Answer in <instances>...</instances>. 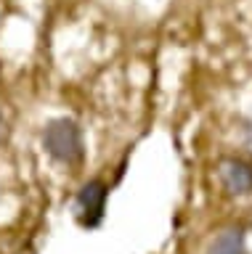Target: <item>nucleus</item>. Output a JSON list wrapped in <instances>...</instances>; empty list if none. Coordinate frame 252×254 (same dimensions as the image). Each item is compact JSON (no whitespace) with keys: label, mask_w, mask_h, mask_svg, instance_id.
Instances as JSON below:
<instances>
[{"label":"nucleus","mask_w":252,"mask_h":254,"mask_svg":"<svg viewBox=\"0 0 252 254\" xmlns=\"http://www.w3.org/2000/svg\"><path fill=\"white\" fill-rule=\"evenodd\" d=\"M43 148L53 162L64 167H80L85 162V140L83 130L75 119L59 117L51 119L43 130Z\"/></svg>","instance_id":"nucleus-1"},{"label":"nucleus","mask_w":252,"mask_h":254,"mask_svg":"<svg viewBox=\"0 0 252 254\" xmlns=\"http://www.w3.org/2000/svg\"><path fill=\"white\" fill-rule=\"evenodd\" d=\"M106 198H109V186L104 178H93L83 183L75 196V217L83 228H98L106 214Z\"/></svg>","instance_id":"nucleus-2"},{"label":"nucleus","mask_w":252,"mask_h":254,"mask_svg":"<svg viewBox=\"0 0 252 254\" xmlns=\"http://www.w3.org/2000/svg\"><path fill=\"white\" fill-rule=\"evenodd\" d=\"M218 180L228 196L252 193V154H228L218 162Z\"/></svg>","instance_id":"nucleus-3"},{"label":"nucleus","mask_w":252,"mask_h":254,"mask_svg":"<svg viewBox=\"0 0 252 254\" xmlns=\"http://www.w3.org/2000/svg\"><path fill=\"white\" fill-rule=\"evenodd\" d=\"M207 254H250L244 244V230L242 228H226L215 241L210 244Z\"/></svg>","instance_id":"nucleus-4"},{"label":"nucleus","mask_w":252,"mask_h":254,"mask_svg":"<svg viewBox=\"0 0 252 254\" xmlns=\"http://www.w3.org/2000/svg\"><path fill=\"white\" fill-rule=\"evenodd\" d=\"M244 140H247V146L252 148V119L244 122Z\"/></svg>","instance_id":"nucleus-5"},{"label":"nucleus","mask_w":252,"mask_h":254,"mask_svg":"<svg viewBox=\"0 0 252 254\" xmlns=\"http://www.w3.org/2000/svg\"><path fill=\"white\" fill-rule=\"evenodd\" d=\"M5 135H8V127H5V117H3V111H0V143L5 140Z\"/></svg>","instance_id":"nucleus-6"}]
</instances>
